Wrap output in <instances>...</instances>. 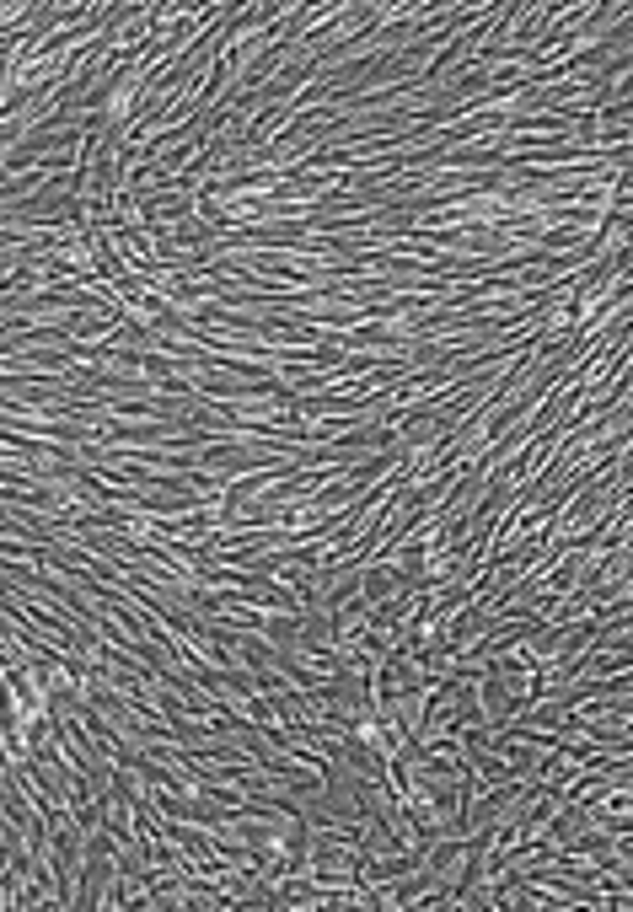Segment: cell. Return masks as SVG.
Instances as JSON below:
<instances>
[{
    "label": "cell",
    "instance_id": "cell-1",
    "mask_svg": "<svg viewBox=\"0 0 633 912\" xmlns=\"http://www.w3.org/2000/svg\"><path fill=\"white\" fill-rule=\"evenodd\" d=\"M532 880H558V886H569L563 875H542V869H536ZM563 901H601V896H596V891H563Z\"/></svg>",
    "mask_w": 633,
    "mask_h": 912
}]
</instances>
